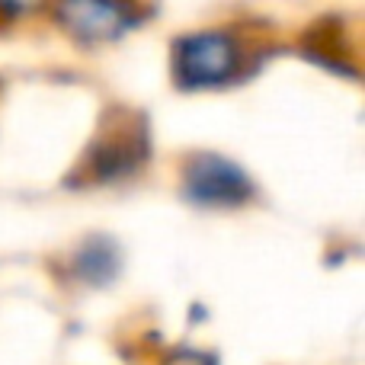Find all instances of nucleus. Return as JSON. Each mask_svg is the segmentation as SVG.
Here are the masks:
<instances>
[{
    "label": "nucleus",
    "instance_id": "2",
    "mask_svg": "<svg viewBox=\"0 0 365 365\" xmlns=\"http://www.w3.org/2000/svg\"><path fill=\"white\" fill-rule=\"evenodd\" d=\"M186 192L202 205H237L250 195V180L227 160L202 154L186 170Z\"/></svg>",
    "mask_w": 365,
    "mask_h": 365
},
{
    "label": "nucleus",
    "instance_id": "1",
    "mask_svg": "<svg viewBox=\"0 0 365 365\" xmlns=\"http://www.w3.org/2000/svg\"><path fill=\"white\" fill-rule=\"evenodd\" d=\"M240 51L227 32H195L177 45V77L186 87L225 83L237 71Z\"/></svg>",
    "mask_w": 365,
    "mask_h": 365
}]
</instances>
